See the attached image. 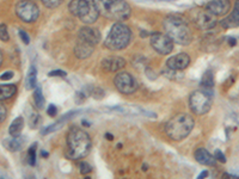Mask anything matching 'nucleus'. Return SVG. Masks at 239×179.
Here are the masks:
<instances>
[{
    "label": "nucleus",
    "mask_w": 239,
    "mask_h": 179,
    "mask_svg": "<svg viewBox=\"0 0 239 179\" xmlns=\"http://www.w3.org/2000/svg\"><path fill=\"white\" fill-rule=\"evenodd\" d=\"M163 25L166 35L177 44L188 46L191 42V30L182 17L170 15L164 19Z\"/></svg>",
    "instance_id": "1"
},
{
    "label": "nucleus",
    "mask_w": 239,
    "mask_h": 179,
    "mask_svg": "<svg viewBox=\"0 0 239 179\" xmlns=\"http://www.w3.org/2000/svg\"><path fill=\"white\" fill-rule=\"evenodd\" d=\"M67 155L70 159L78 160L85 158L91 150V140L86 132L79 128H72L67 135Z\"/></svg>",
    "instance_id": "2"
},
{
    "label": "nucleus",
    "mask_w": 239,
    "mask_h": 179,
    "mask_svg": "<svg viewBox=\"0 0 239 179\" xmlns=\"http://www.w3.org/2000/svg\"><path fill=\"white\" fill-rule=\"evenodd\" d=\"M99 15L111 20H126L131 17V10L124 0H93Z\"/></svg>",
    "instance_id": "3"
},
{
    "label": "nucleus",
    "mask_w": 239,
    "mask_h": 179,
    "mask_svg": "<svg viewBox=\"0 0 239 179\" xmlns=\"http://www.w3.org/2000/svg\"><path fill=\"white\" fill-rule=\"evenodd\" d=\"M194 118L188 114H178L173 116L165 125V132L171 140L182 141L191 132Z\"/></svg>",
    "instance_id": "4"
},
{
    "label": "nucleus",
    "mask_w": 239,
    "mask_h": 179,
    "mask_svg": "<svg viewBox=\"0 0 239 179\" xmlns=\"http://www.w3.org/2000/svg\"><path fill=\"white\" fill-rule=\"evenodd\" d=\"M131 29L122 23H115L109 31L104 46L110 50H121L131 43Z\"/></svg>",
    "instance_id": "5"
},
{
    "label": "nucleus",
    "mask_w": 239,
    "mask_h": 179,
    "mask_svg": "<svg viewBox=\"0 0 239 179\" xmlns=\"http://www.w3.org/2000/svg\"><path fill=\"white\" fill-rule=\"evenodd\" d=\"M68 10L85 24L94 23L99 15L94 2L91 0H72L68 4Z\"/></svg>",
    "instance_id": "6"
},
{
    "label": "nucleus",
    "mask_w": 239,
    "mask_h": 179,
    "mask_svg": "<svg viewBox=\"0 0 239 179\" xmlns=\"http://www.w3.org/2000/svg\"><path fill=\"white\" fill-rule=\"evenodd\" d=\"M213 88L196 90L189 97V106L195 115L202 116L207 114L213 104Z\"/></svg>",
    "instance_id": "7"
},
{
    "label": "nucleus",
    "mask_w": 239,
    "mask_h": 179,
    "mask_svg": "<svg viewBox=\"0 0 239 179\" xmlns=\"http://www.w3.org/2000/svg\"><path fill=\"white\" fill-rule=\"evenodd\" d=\"M16 13L25 23H34L37 20L39 10L31 0H21L16 6Z\"/></svg>",
    "instance_id": "8"
},
{
    "label": "nucleus",
    "mask_w": 239,
    "mask_h": 179,
    "mask_svg": "<svg viewBox=\"0 0 239 179\" xmlns=\"http://www.w3.org/2000/svg\"><path fill=\"white\" fill-rule=\"evenodd\" d=\"M149 42L152 48L160 55H168L173 50V41L166 34L152 32L149 36Z\"/></svg>",
    "instance_id": "9"
},
{
    "label": "nucleus",
    "mask_w": 239,
    "mask_h": 179,
    "mask_svg": "<svg viewBox=\"0 0 239 179\" xmlns=\"http://www.w3.org/2000/svg\"><path fill=\"white\" fill-rule=\"evenodd\" d=\"M114 84L116 88L123 94H131L138 90V83L135 78L127 72L117 73L114 79Z\"/></svg>",
    "instance_id": "10"
},
{
    "label": "nucleus",
    "mask_w": 239,
    "mask_h": 179,
    "mask_svg": "<svg viewBox=\"0 0 239 179\" xmlns=\"http://www.w3.org/2000/svg\"><path fill=\"white\" fill-rule=\"evenodd\" d=\"M195 23L201 30H209V29H213L216 25V16H214L212 12H209L207 8H205L196 13Z\"/></svg>",
    "instance_id": "11"
},
{
    "label": "nucleus",
    "mask_w": 239,
    "mask_h": 179,
    "mask_svg": "<svg viewBox=\"0 0 239 179\" xmlns=\"http://www.w3.org/2000/svg\"><path fill=\"white\" fill-rule=\"evenodd\" d=\"M190 63V57L188 54L181 53V54L173 55L166 61V67L173 70H183L185 69Z\"/></svg>",
    "instance_id": "12"
},
{
    "label": "nucleus",
    "mask_w": 239,
    "mask_h": 179,
    "mask_svg": "<svg viewBox=\"0 0 239 179\" xmlns=\"http://www.w3.org/2000/svg\"><path fill=\"white\" fill-rule=\"evenodd\" d=\"M100 32L94 29V28H90V26H84L79 30L78 34V39H81L84 42H87L92 46H96L100 42Z\"/></svg>",
    "instance_id": "13"
},
{
    "label": "nucleus",
    "mask_w": 239,
    "mask_h": 179,
    "mask_svg": "<svg viewBox=\"0 0 239 179\" xmlns=\"http://www.w3.org/2000/svg\"><path fill=\"white\" fill-rule=\"evenodd\" d=\"M206 8L214 16H225L231 8L230 0H212L206 5Z\"/></svg>",
    "instance_id": "14"
},
{
    "label": "nucleus",
    "mask_w": 239,
    "mask_h": 179,
    "mask_svg": "<svg viewBox=\"0 0 239 179\" xmlns=\"http://www.w3.org/2000/svg\"><path fill=\"white\" fill-rule=\"evenodd\" d=\"M126 66V60L120 56H110L105 57L102 61V68L107 72H117Z\"/></svg>",
    "instance_id": "15"
},
{
    "label": "nucleus",
    "mask_w": 239,
    "mask_h": 179,
    "mask_svg": "<svg viewBox=\"0 0 239 179\" xmlns=\"http://www.w3.org/2000/svg\"><path fill=\"white\" fill-rule=\"evenodd\" d=\"M93 53V46L87 43V42H84L81 39H78L77 44L74 47V54L77 56L78 59L83 60V59H87L90 55Z\"/></svg>",
    "instance_id": "16"
},
{
    "label": "nucleus",
    "mask_w": 239,
    "mask_h": 179,
    "mask_svg": "<svg viewBox=\"0 0 239 179\" xmlns=\"http://www.w3.org/2000/svg\"><path fill=\"white\" fill-rule=\"evenodd\" d=\"M221 25L226 29H232V28H238L239 26V0H236L233 12L221 22Z\"/></svg>",
    "instance_id": "17"
},
{
    "label": "nucleus",
    "mask_w": 239,
    "mask_h": 179,
    "mask_svg": "<svg viewBox=\"0 0 239 179\" xmlns=\"http://www.w3.org/2000/svg\"><path fill=\"white\" fill-rule=\"evenodd\" d=\"M195 159L197 163L202 165H207V166H213L215 165V156L212 155L208 150H206L205 148H199L195 150Z\"/></svg>",
    "instance_id": "18"
},
{
    "label": "nucleus",
    "mask_w": 239,
    "mask_h": 179,
    "mask_svg": "<svg viewBox=\"0 0 239 179\" xmlns=\"http://www.w3.org/2000/svg\"><path fill=\"white\" fill-rule=\"evenodd\" d=\"M24 127V119L22 116H18L15 118V121L11 123L10 128H8V132L12 137H21V134L23 130Z\"/></svg>",
    "instance_id": "19"
},
{
    "label": "nucleus",
    "mask_w": 239,
    "mask_h": 179,
    "mask_svg": "<svg viewBox=\"0 0 239 179\" xmlns=\"http://www.w3.org/2000/svg\"><path fill=\"white\" fill-rule=\"evenodd\" d=\"M36 79H37V70L36 67L34 65H31L29 70H28V74H26V78H25V87L26 90H32V88H36Z\"/></svg>",
    "instance_id": "20"
},
{
    "label": "nucleus",
    "mask_w": 239,
    "mask_h": 179,
    "mask_svg": "<svg viewBox=\"0 0 239 179\" xmlns=\"http://www.w3.org/2000/svg\"><path fill=\"white\" fill-rule=\"evenodd\" d=\"M16 91H17V87L15 85H11V84L1 85V87H0V99L5 101V99L11 98L16 93Z\"/></svg>",
    "instance_id": "21"
},
{
    "label": "nucleus",
    "mask_w": 239,
    "mask_h": 179,
    "mask_svg": "<svg viewBox=\"0 0 239 179\" xmlns=\"http://www.w3.org/2000/svg\"><path fill=\"white\" fill-rule=\"evenodd\" d=\"M214 86V78H213V73L210 70H207L201 79V87L202 88H213Z\"/></svg>",
    "instance_id": "22"
},
{
    "label": "nucleus",
    "mask_w": 239,
    "mask_h": 179,
    "mask_svg": "<svg viewBox=\"0 0 239 179\" xmlns=\"http://www.w3.org/2000/svg\"><path fill=\"white\" fill-rule=\"evenodd\" d=\"M34 101H35V105L37 109H43V105H44V97L42 93V90L41 87L37 86L34 91Z\"/></svg>",
    "instance_id": "23"
},
{
    "label": "nucleus",
    "mask_w": 239,
    "mask_h": 179,
    "mask_svg": "<svg viewBox=\"0 0 239 179\" xmlns=\"http://www.w3.org/2000/svg\"><path fill=\"white\" fill-rule=\"evenodd\" d=\"M6 147L11 152H18L22 148V141L19 140V137H12L11 140H6Z\"/></svg>",
    "instance_id": "24"
},
{
    "label": "nucleus",
    "mask_w": 239,
    "mask_h": 179,
    "mask_svg": "<svg viewBox=\"0 0 239 179\" xmlns=\"http://www.w3.org/2000/svg\"><path fill=\"white\" fill-rule=\"evenodd\" d=\"M36 148H37V143H34L28 150V159H29L30 166H35L36 163Z\"/></svg>",
    "instance_id": "25"
},
{
    "label": "nucleus",
    "mask_w": 239,
    "mask_h": 179,
    "mask_svg": "<svg viewBox=\"0 0 239 179\" xmlns=\"http://www.w3.org/2000/svg\"><path fill=\"white\" fill-rule=\"evenodd\" d=\"M43 2V5L48 8H55L61 4L63 0H41Z\"/></svg>",
    "instance_id": "26"
},
{
    "label": "nucleus",
    "mask_w": 239,
    "mask_h": 179,
    "mask_svg": "<svg viewBox=\"0 0 239 179\" xmlns=\"http://www.w3.org/2000/svg\"><path fill=\"white\" fill-rule=\"evenodd\" d=\"M0 38H1L2 42H6L8 39L7 28H6V25L4 23H1V25H0Z\"/></svg>",
    "instance_id": "27"
},
{
    "label": "nucleus",
    "mask_w": 239,
    "mask_h": 179,
    "mask_svg": "<svg viewBox=\"0 0 239 179\" xmlns=\"http://www.w3.org/2000/svg\"><path fill=\"white\" fill-rule=\"evenodd\" d=\"M91 171H92V168H91V166L87 163L84 161V163H80V173H81V174H84V176L85 174H89Z\"/></svg>",
    "instance_id": "28"
},
{
    "label": "nucleus",
    "mask_w": 239,
    "mask_h": 179,
    "mask_svg": "<svg viewBox=\"0 0 239 179\" xmlns=\"http://www.w3.org/2000/svg\"><path fill=\"white\" fill-rule=\"evenodd\" d=\"M214 156H215V159L218 161H220L221 163H226V156L225 154L220 150V149H215V152H214Z\"/></svg>",
    "instance_id": "29"
},
{
    "label": "nucleus",
    "mask_w": 239,
    "mask_h": 179,
    "mask_svg": "<svg viewBox=\"0 0 239 179\" xmlns=\"http://www.w3.org/2000/svg\"><path fill=\"white\" fill-rule=\"evenodd\" d=\"M47 114H48V116L50 117H55L57 115V108L53 105V104H50L49 106H48V109H47Z\"/></svg>",
    "instance_id": "30"
},
{
    "label": "nucleus",
    "mask_w": 239,
    "mask_h": 179,
    "mask_svg": "<svg viewBox=\"0 0 239 179\" xmlns=\"http://www.w3.org/2000/svg\"><path fill=\"white\" fill-rule=\"evenodd\" d=\"M48 75H49V77H66L67 74H66V72H65V70L55 69V70L49 72V73H48Z\"/></svg>",
    "instance_id": "31"
},
{
    "label": "nucleus",
    "mask_w": 239,
    "mask_h": 179,
    "mask_svg": "<svg viewBox=\"0 0 239 179\" xmlns=\"http://www.w3.org/2000/svg\"><path fill=\"white\" fill-rule=\"evenodd\" d=\"M19 36H21V39L23 41L25 44H29L30 43V38H29V36H28V34L24 31V30H19Z\"/></svg>",
    "instance_id": "32"
},
{
    "label": "nucleus",
    "mask_w": 239,
    "mask_h": 179,
    "mask_svg": "<svg viewBox=\"0 0 239 179\" xmlns=\"http://www.w3.org/2000/svg\"><path fill=\"white\" fill-rule=\"evenodd\" d=\"M92 97L96 98V99H100L104 97V92L102 91V88H97V90H93L92 92Z\"/></svg>",
    "instance_id": "33"
},
{
    "label": "nucleus",
    "mask_w": 239,
    "mask_h": 179,
    "mask_svg": "<svg viewBox=\"0 0 239 179\" xmlns=\"http://www.w3.org/2000/svg\"><path fill=\"white\" fill-rule=\"evenodd\" d=\"M6 118V109L4 108V105H0V122H4Z\"/></svg>",
    "instance_id": "34"
},
{
    "label": "nucleus",
    "mask_w": 239,
    "mask_h": 179,
    "mask_svg": "<svg viewBox=\"0 0 239 179\" xmlns=\"http://www.w3.org/2000/svg\"><path fill=\"white\" fill-rule=\"evenodd\" d=\"M13 78V73L12 72H5L1 74V80H10Z\"/></svg>",
    "instance_id": "35"
},
{
    "label": "nucleus",
    "mask_w": 239,
    "mask_h": 179,
    "mask_svg": "<svg viewBox=\"0 0 239 179\" xmlns=\"http://www.w3.org/2000/svg\"><path fill=\"white\" fill-rule=\"evenodd\" d=\"M207 176H208V171H202L200 174H199V177H197L196 179H205L206 177H207Z\"/></svg>",
    "instance_id": "36"
},
{
    "label": "nucleus",
    "mask_w": 239,
    "mask_h": 179,
    "mask_svg": "<svg viewBox=\"0 0 239 179\" xmlns=\"http://www.w3.org/2000/svg\"><path fill=\"white\" fill-rule=\"evenodd\" d=\"M223 179H239V178L238 177H234V176H231V174H228V173H224Z\"/></svg>",
    "instance_id": "37"
},
{
    "label": "nucleus",
    "mask_w": 239,
    "mask_h": 179,
    "mask_svg": "<svg viewBox=\"0 0 239 179\" xmlns=\"http://www.w3.org/2000/svg\"><path fill=\"white\" fill-rule=\"evenodd\" d=\"M236 43H237V41H236V38H233V37H228V44H230L231 47H233V46H236Z\"/></svg>",
    "instance_id": "38"
},
{
    "label": "nucleus",
    "mask_w": 239,
    "mask_h": 179,
    "mask_svg": "<svg viewBox=\"0 0 239 179\" xmlns=\"http://www.w3.org/2000/svg\"><path fill=\"white\" fill-rule=\"evenodd\" d=\"M41 156L42 158H48L49 156V153L47 150H41Z\"/></svg>",
    "instance_id": "39"
},
{
    "label": "nucleus",
    "mask_w": 239,
    "mask_h": 179,
    "mask_svg": "<svg viewBox=\"0 0 239 179\" xmlns=\"http://www.w3.org/2000/svg\"><path fill=\"white\" fill-rule=\"evenodd\" d=\"M105 139L111 141V140H114V136H113V134H109V132H107V134H105Z\"/></svg>",
    "instance_id": "40"
},
{
    "label": "nucleus",
    "mask_w": 239,
    "mask_h": 179,
    "mask_svg": "<svg viewBox=\"0 0 239 179\" xmlns=\"http://www.w3.org/2000/svg\"><path fill=\"white\" fill-rule=\"evenodd\" d=\"M142 171H145V172L147 171V165L146 163H144V165H142Z\"/></svg>",
    "instance_id": "41"
},
{
    "label": "nucleus",
    "mask_w": 239,
    "mask_h": 179,
    "mask_svg": "<svg viewBox=\"0 0 239 179\" xmlns=\"http://www.w3.org/2000/svg\"><path fill=\"white\" fill-rule=\"evenodd\" d=\"M81 123H83V125H86V127H90V123H87L86 121H83Z\"/></svg>",
    "instance_id": "42"
},
{
    "label": "nucleus",
    "mask_w": 239,
    "mask_h": 179,
    "mask_svg": "<svg viewBox=\"0 0 239 179\" xmlns=\"http://www.w3.org/2000/svg\"><path fill=\"white\" fill-rule=\"evenodd\" d=\"M26 179H36L34 176H26Z\"/></svg>",
    "instance_id": "43"
},
{
    "label": "nucleus",
    "mask_w": 239,
    "mask_h": 179,
    "mask_svg": "<svg viewBox=\"0 0 239 179\" xmlns=\"http://www.w3.org/2000/svg\"><path fill=\"white\" fill-rule=\"evenodd\" d=\"M158 1H171V0H158Z\"/></svg>",
    "instance_id": "44"
},
{
    "label": "nucleus",
    "mask_w": 239,
    "mask_h": 179,
    "mask_svg": "<svg viewBox=\"0 0 239 179\" xmlns=\"http://www.w3.org/2000/svg\"><path fill=\"white\" fill-rule=\"evenodd\" d=\"M85 179H91L90 177H85Z\"/></svg>",
    "instance_id": "45"
}]
</instances>
